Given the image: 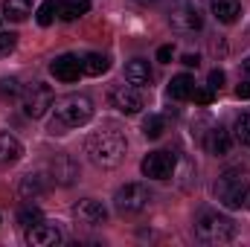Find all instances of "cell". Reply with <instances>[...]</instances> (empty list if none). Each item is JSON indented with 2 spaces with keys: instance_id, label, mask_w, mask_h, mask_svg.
<instances>
[{
  "instance_id": "d6a6232c",
  "label": "cell",
  "mask_w": 250,
  "mask_h": 247,
  "mask_svg": "<svg viewBox=\"0 0 250 247\" xmlns=\"http://www.w3.org/2000/svg\"><path fill=\"white\" fill-rule=\"evenodd\" d=\"M181 62L187 64V67H198V64H201V56H198V53H187Z\"/></svg>"
},
{
  "instance_id": "4316f807",
  "label": "cell",
  "mask_w": 250,
  "mask_h": 247,
  "mask_svg": "<svg viewBox=\"0 0 250 247\" xmlns=\"http://www.w3.org/2000/svg\"><path fill=\"white\" fill-rule=\"evenodd\" d=\"M0 96H3V99L21 96V82H18V79H0Z\"/></svg>"
},
{
  "instance_id": "8992f818",
  "label": "cell",
  "mask_w": 250,
  "mask_h": 247,
  "mask_svg": "<svg viewBox=\"0 0 250 247\" xmlns=\"http://www.w3.org/2000/svg\"><path fill=\"white\" fill-rule=\"evenodd\" d=\"M169 23L175 32H198L204 26V12L198 6V0H172L169 6Z\"/></svg>"
},
{
  "instance_id": "44dd1931",
  "label": "cell",
  "mask_w": 250,
  "mask_h": 247,
  "mask_svg": "<svg viewBox=\"0 0 250 247\" xmlns=\"http://www.w3.org/2000/svg\"><path fill=\"white\" fill-rule=\"evenodd\" d=\"M192 90H195V82H192V76H187V73H181V76H175V79L169 82V96H172L175 102L192 99Z\"/></svg>"
},
{
  "instance_id": "e0dca14e",
  "label": "cell",
  "mask_w": 250,
  "mask_h": 247,
  "mask_svg": "<svg viewBox=\"0 0 250 247\" xmlns=\"http://www.w3.org/2000/svg\"><path fill=\"white\" fill-rule=\"evenodd\" d=\"M47 189H50V178H47V175H41V172L26 175V178L21 181V186H18V192H21V198H23V201H35V198H41Z\"/></svg>"
},
{
  "instance_id": "7402d4cb",
  "label": "cell",
  "mask_w": 250,
  "mask_h": 247,
  "mask_svg": "<svg viewBox=\"0 0 250 247\" xmlns=\"http://www.w3.org/2000/svg\"><path fill=\"white\" fill-rule=\"evenodd\" d=\"M111 70V62H108V56H102V53H87L84 59H82V73L84 76H102V73H108Z\"/></svg>"
},
{
  "instance_id": "5bb4252c",
  "label": "cell",
  "mask_w": 250,
  "mask_h": 247,
  "mask_svg": "<svg viewBox=\"0 0 250 247\" xmlns=\"http://www.w3.org/2000/svg\"><path fill=\"white\" fill-rule=\"evenodd\" d=\"M204 145H207V151H209V154H215V157H224V154H230L233 137H230V131H227V128H221V125H212V128L207 131V137H204Z\"/></svg>"
},
{
  "instance_id": "d4e9b609",
  "label": "cell",
  "mask_w": 250,
  "mask_h": 247,
  "mask_svg": "<svg viewBox=\"0 0 250 247\" xmlns=\"http://www.w3.org/2000/svg\"><path fill=\"white\" fill-rule=\"evenodd\" d=\"M38 221H44V212H41L38 206H23V209L18 212V224H21L23 230H29V227L38 224Z\"/></svg>"
},
{
  "instance_id": "6da1fadb",
  "label": "cell",
  "mask_w": 250,
  "mask_h": 247,
  "mask_svg": "<svg viewBox=\"0 0 250 247\" xmlns=\"http://www.w3.org/2000/svg\"><path fill=\"white\" fill-rule=\"evenodd\" d=\"M84 151H87V157H90L96 166L114 169V166H120V163L125 160L128 143H125V137L117 131V128H102V131H96V134L87 137Z\"/></svg>"
},
{
  "instance_id": "83f0119b",
  "label": "cell",
  "mask_w": 250,
  "mask_h": 247,
  "mask_svg": "<svg viewBox=\"0 0 250 247\" xmlns=\"http://www.w3.org/2000/svg\"><path fill=\"white\" fill-rule=\"evenodd\" d=\"M15 41H18L15 32H3V29H0V56H9V53L15 50Z\"/></svg>"
},
{
  "instance_id": "30bf717a",
  "label": "cell",
  "mask_w": 250,
  "mask_h": 247,
  "mask_svg": "<svg viewBox=\"0 0 250 247\" xmlns=\"http://www.w3.org/2000/svg\"><path fill=\"white\" fill-rule=\"evenodd\" d=\"M73 218H76L79 224H90V227H96V224H105V221H108V209L102 206V201H96V198H84V201H79V204L73 206Z\"/></svg>"
},
{
  "instance_id": "836d02e7",
  "label": "cell",
  "mask_w": 250,
  "mask_h": 247,
  "mask_svg": "<svg viewBox=\"0 0 250 247\" xmlns=\"http://www.w3.org/2000/svg\"><path fill=\"white\" fill-rule=\"evenodd\" d=\"M134 3H140V6H148V3H157V0H134Z\"/></svg>"
},
{
  "instance_id": "2e32d148",
  "label": "cell",
  "mask_w": 250,
  "mask_h": 247,
  "mask_svg": "<svg viewBox=\"0 0 250 247\" xmlns=\"http://www.w3.org/2000/svg\"><path fill=\"white\" fill-rule=\"evenodd\" d=\"M23 157V145L9 131H0V166H15Z\"/></svg>"
},
{
  "instance_id": "4fadbf2b",
  "label": "cell",
  "mask_w": 250,
  "mask_h": 247,
  "mask_svg": "<svg viewBox=\"0 0 250 247\" xmlns=\"http://www.w3.org/2000/svg\"><path fill=\"white\" fill-rule=\"evenodd\" d=\"M50 175H53L50 181H56V184H62V186H70L79 178V163L70 154H59L53 160V166H50Z\"/></svg>"
},
{
  "instance_id": "ac0fdd59",
  "label": "cell",
  "mask_w": 250,
  "mask_h": 247,
  "mask_svg": "<svg viewBox=\"0 0 250 247\" xmlns=\"http://www.w3.org/2000/svg\"><path fill=\"white\" fill-rule=\"evenodd\" d=\"M209 9H212L218 23H236L239 15H242V3L239 0H209Z\"/></svg>"
},
{
  "instance_id": "9a60e30c",
  "label": "cell",
  "mask_w": 250,
  "mask_h": 247,
  "mask_svg": "<svg viewBox=\"0 0 250 247\" xmlns=\"http://www.w3.org/2000/svg\"><path fill=\"white\" fill-rule=\"evenodd\" d=\"M125 82L134 84V87H148L154 82V73H151L148 62L146 59H134V62L125 64Z\"/></svg>"
},
{
  "instance_id": "603a6c76",
  "label": "cell",
  "mask_w": 250,
  "mask_h": 247,
  "mask_svg": "<svg viewBox=\"0 0 250 247\" xmlns=\"http://www.w3.org/2000/svg\"><path fill=\"white\" fill-rule=\"evenodd\" d=\"M163 131H166V117L148 114V117L143 120V137H146V140H160Z\"/></svg>"
},
{
  "instance_id": "ba28073f",
  "label": "cell",
  "mask_w": 250,
  "mask_h": 247,
  "mask_svg": "<svg viewBox=\"0 0 250 247\" xmlns=\"http://www.w3.org/2000/svg\"><path fill=\"white\" fill-rule=\"evenodd\" d=\"M108 102H111V108H117L125 117H134L146 108V99H143L140 87H134V84H114L108 93Z\"/></svg>"
},
{
  "instance_id": "277c9868",
  "label": "cell",
  "mask_w": 250,
  "mask_h": 247,
  "mask_svg": "<svg viewBox=\"0 0 250 247\" xmlns=\"http://www.w3.org/2000/svg\"><path fill=\"white\" fill-rule=\"evenodd\" d=\"M195 239L204 242V245H227V242L236 239V224H233V218H227V215L204 212V215L195 221Z\"/></svg>"
},
{
  "instance_id": "e575fe53",
  "label": "cell",
  "mask_w": 250,
  "mask_h": 247,
  "mask_svg": "<svg viewBox=\"0 0 250 247\" xmlns=\"http://www.w3.org/2000/svg\"><path fill=\"white\" fill-rule=\"evenodd\" d=\"M245 73H248V76H250V59H248V62H245Z\"/></svg>"
},
{
  "instance_id": "d6986e66",
  "label": "cell",
  "mask_w": 250,
  "mask_h": 247,
  "mask_svg": "<svg viewBox=\"0 0 250 247\" xmlns=\"http://www.w3.org/2000/svg\"><path fill=\"white\" fill-rule=\"evenodd\" d=\"M90 12V0H56V15L62 21H76Z\"/></svg>"
},
{
  "instance_id": "8fae6325",
  "label": "cell",
  "mask_w": 250,
  "mask_h": 247,
  "mask_svg": "<svg viewBox=\"0 0 250 247\" xmlns=\"http://www.w3.org/2000/svg\"><path fill=\"white\" fill-rule=\"evenodd\" d=\"M62 242V230L50 221H38L26 230V245L32 247H56Z\"/></svg>"
},
{
  "instance_id": "1f68e13d",
  "label": "cell",
  "mask_w": 250,
  "mask_h": 247,
  "mask_svg": "<svg viewBox=\"0 0 250 247\" xmlns=\"http://www.w3.org/2000/svg\"><path fill=\"white\" fill-rule=\"evenodd\" d=\"M236 96H239V99H250V79L239 82V87H236Z\"/></svg>"
},
{
  "instance_id": "f1b7e54d",
  "label": "cell",
  "mask_w": 250,
  "mask_h": 247,
  "mask_svg": "<svg viewBox=\"0 0 250 247\" xmlns=\"http://www.w3.org/2000/svg\"><path fill=\"white\" fill-rule=\"evenodd\" d=\"M192 99H195L198 105H204V108H207V105L215 99V90H212V87H201V90H192Z\"/></svg>"
},
{
  "instance_id": "9c48e42d",
  "label": "cell",
  "mask_w": 250,
  "mask_h": 247,
  "mask_svg": "<svg viewBox=\"0 0 250 247\" xmlns=\"http://www.w3.org/2000/svg\"><path fill=\"white\" fill-rule=\"evenodd\" d=\"M140 169H143V175L151 178V181H169V178H175L178 160H175V154H169V151H148V154L143 157Z\"/></svg>"
},
{
  "instance_id": "ffe728a7",
  "label": "cell",
  "mask_w": 250,
  "mask_h": 247,
  "mask_svg": "<svg viewBox=\"0 0 250 247\" xmlns=\"http://www.w3.org/2000/svg\"><path fill=\"white\" fill-rule=\"evenodd\" d=\"M32 15V0H6L3 3V18L12 23H23Z\"/></svg>"
},
{
  "instance_id": "5b68a950",
  "label": "cell",
  "mask_w": 250,
  "mask_h": 247,
  "mask_svg": "<svg viewBox=\"0 0 250 247\" xmlns=\"http://www.w3.org/2000/svg\"><path fill=\"white\" fill-rule=\"evenodd\" d=\"M21 105H23V114L29 120H41L53 105H56V96H53V87L44 84V82H32L21 90Z\"/></svg>"
},
{
  "instance_id": "7a4b0ae2",
  "label": "cell",
  "mask_w": 250,
  "mask_h": 247,
  "mask_svg": "<svg viewBox=\"0 0 250 247\" xmlns=\"http://www.w3.org/2000/svg\"><path fill=\"white\" fill-rule=\"evenodd\" d=\"M93 117V102L84 93H70L56 102V117L50 123V134H67V128L87 125Z\"/></svg>"
},
{
  "instance_id": "4dcf8cb0",
  "label": "cell",
  "mask_w": 250,
  "mask_h": 247,
  "mask_svg": "<svg viewBox=\"0 0 250 247\" xmlns=\"http://www.w3.org/2000/svg\"><path fill=\"white\" fill-rule=\"evenodd\" d=\"M172 53H175V50H172L169 44H166V47H160V50H157V62H160V64H169V62H172Z\"/></svg>"
},
{
  "instance_id": "484cf974",
  "label": "cell",
  "mask_w": 250,
  "mask_h": 247,
  "mask_svg": "<svg viewBox=\"0 0 250 247\" xmlns=\"http://www.w3.org/2000/svg\"><path fill=\"white\" fill-rule=\"evenodd\" d=\"M56 21V0H44L41 9H38V23L41 26H50Z\"/></svg>"
},
{
  "instance_id": "f546056e",
  "label": "cell",
  "mask_w": 250,
  "mask_h": 247,
  "mask_svg": "<svg viewBox=\"0 0 250 247\" xmlns=\"http://www.w3.org/2000/svg\"><path fill=\"white\" fill-rule=\"evenodd\" d=\"M209 87L212 90H221L224 87V70H212L209 73Z\"/></svg>"
},
{
  "instance_id": "7c38bea8",
  "label": "cell",
  "mask_w": 250,
  "mask_h": 247,
  "mask_svg": "<svg viewBox=\"0 0 250 247\" xmlns=\"http://www.w3.org/2000/svg\"><path fill=\"white\" fill-rule=\"evenodd\" d=\"M50 73H53L59 82H64V84H73V82H79V76H82V59L64 53V56H59L56 62L50 64Z\"/></svg>"
},
{
  "instance_id": "52a82bcc",
  "label": "cell",
  "mask_w": 250,
  "mask_h": 247,
  "mask_svg": "<svg viewBox=\"0 0 250 247\" xmlns=\"http://www.w3.org/2000/svg\"><path fill=\"white\" fill-rule=\"evenodd\" d=\"M148 204H151V192H148L146 184H125V186H120L117 195H114V206H117V212H123V215H137V212H143Z\"/></svg>"
},
{
  "instance_id": "d590c367",
  "label": "cell",
  "mask_w": 250,
  "mask_h": 247,
  "mask_svg": "<svg viewBox=\"0 0 250 247\" xmlns=\"http://www.w3.org/2000/svg\"><path fill=\"white\" fill-rule=\"evenodd\" d=\"M248 209H250V192H248Z\"/></svg>"
},
{
  "instance_id": "cb8c5ba5",
  "label": "cell",
  "mask_w": 250,
  "mask_h": 247,
  "mask_svg": "<svg viewBox=\"0 0 250 247\" xmlns=\"http://www.w3.org/2000/svg\"><path fill=\"white\" fill-rule=\"evenodd\" d=\"M233 137L239 145H250V114H242L233 125Z\"/></svg>"
},
{
  "instance_id": "3957f363",
  "label": "cell",
  "mask_w": 250,
  "mask_h": 247,
  "mask_svg": "<svg viewBox=\"0 0 250 247\" xmlns=\"http://www.w3.org/2000/svg\"><path fill=\"white\" fill-rule=\"evenodd\" d=\"M248 192H250V175L242 169H227L215 181V198L227 209H242L248 206Z\"/></svg>"
}]
</instances>
